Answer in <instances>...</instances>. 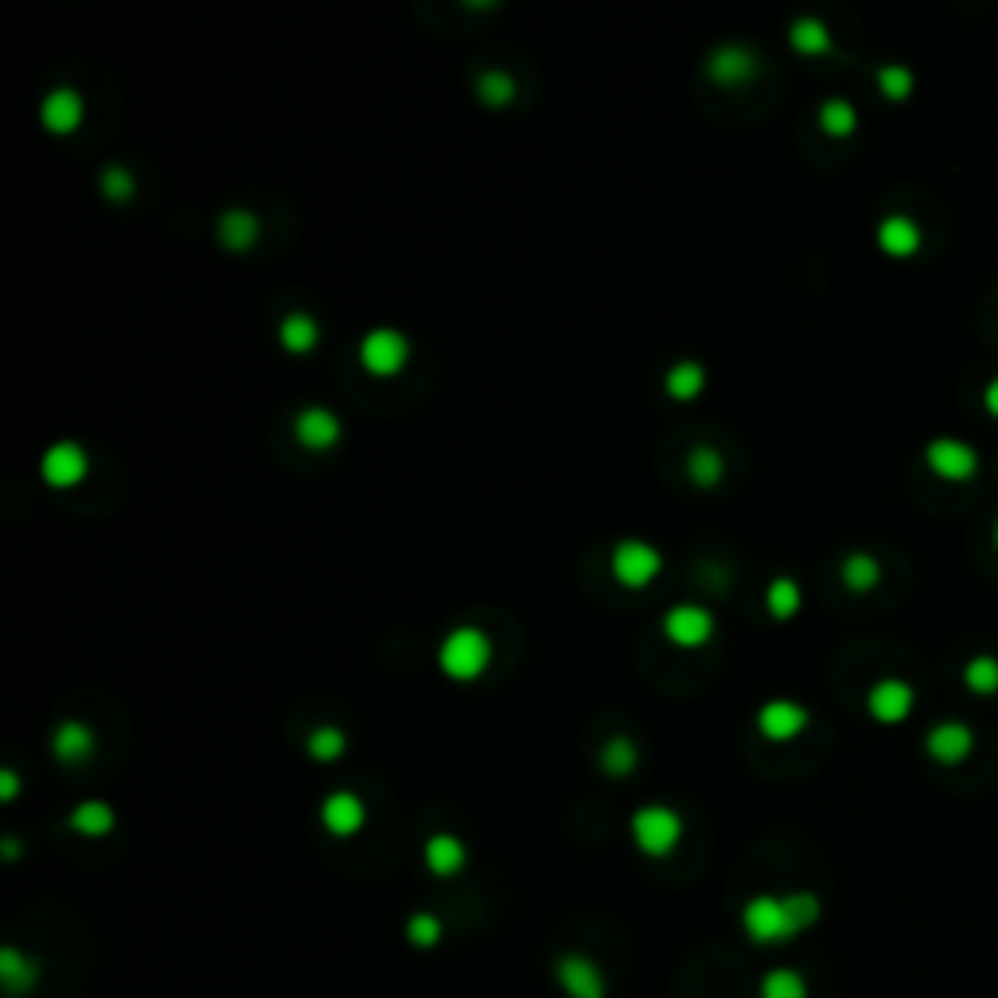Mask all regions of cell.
I'll use <instances>...</instances> for the list:
<instances>
[{
	"mask_svg": "<svg viewBox=\"0 0 998 998\" xmlns=\"http://www.w3.org/2000/svg\"><path fill=\"white\" fill-rule=\"evenodd\" d=\"M913 83H916L913 66H905V63H882L878 66V91H882L890 102H905L908 94H913Z\"/></svg>",
	"mask_w": 998,
	"mask_h": 998,
	"instance_id": "obj_33",
	"label": "cell"
},
{
	"mask_svg": "<svg viewBox=\"0 0 998 998\" xmlns=\"http://www.w3.org/2000/svg\"><path fill=\"white\" fill-rule=\"evenodd\" d=\"M686 476H691V484H698V487H714V484H722V476H726V461H722L718 449L698 445V449H691V456H686Z\"/></svg>",
	"mask_w": 998,
	"mask_h": 998,
	"instance_id": "obj_27",
	"label": "cell"
},
{
	"mask_svg": "<svg viewBox=\"0 0 998 998\" xmlns=\"http://www.w3.org/2000/svg\"><path fill=\"white\" fill-rule=\"evenodd\" d=\"M916 706V691L905 683V679H878L874 686H870L866 694V710L874 714L878 722H885V726H897V722H905L908 714H913Z\"/></svg>",
	"mask_w": 998,
	"mask_h": 998,
	"instance_id": "obj_8",
	"label": "cell"
},
{
	"mask_svg": "<svg viewBox=\"0 0 998 998\" xmlns=\"http://www.w3.org/2000/svg\"><path fill=\"white\" fill-rule=\"evenodd\" d=\"M515 78L507 75V71H484V75L476 78V98L484 102V106L500 109V106H512L515 102Z\"/></svg>",
	"mask_w": 998,
	"mask_h": 998,
	"instance_id": "obj_31",
	"label": "cell"
},
{
	"mask_svg": "<svg viewBox=\"0 0 998 998\" xmlns=\"http://www.w3.org/2000/svg\"><path fill=\"white\" fill-rule=\"evenodd\" d=\"M441 936H445V924H441L433 913H413L410 921H406V941H410L413 948H438Z\"/></svg>",
	"mask_w": 998,
	"mask_h": 998,
	"instance_id": "obj_36",
	"label": "cell"
},
{
	"mask_svg": "<svg viewBox=\"0 0 998 998\" xmlns=\"http://www.w3.org/2000/svg\"><path fill=\"white\" fill-rule=\"evenodd\" d=\"M760 998H808V983L792 967H773L760 983Z\"/></svg>",
	"mask_w": 998,
	"mask_h": 998,
	"instance_id": "obj_32",
	"label": "cell"
},
{
	"mask_svg": "<svg viewBox=\"0 0 998 998\" xmlns=\"http://www.w3.org/2000/svg\"><path fill=\"white\" fill-rule=\"evenodd\" d=\"M359 364L375 379H395L410 364V339L398 328H375L359 339Z\"/></svg>",
	"mask_w": 998,
	"mask_h": 998,
	"instance_id": "obj_5",
	"label": "cell"
},
{
	"mask_svg": "<svg viewBox=\"0 0 998 998\" xmlns=\"http://www.w3.org/2000/svg\"><path fill=\"white\" fill-rule=\"evenodd\" d=\"M819 129H823L827 137H850V133L859 129V109H854V102L827 98L823 106H819Z\"/></svg>",
	"mask_w": 998,
	"mask_h": 998,
	"instance_id": "obj_29",
	"label": "cell"
},
{
	"mask_svg": "<svg viewBox=\"0 0 998 998\" xmlns=\"http://www.w3.org/2000/svg\"><path fill=\"white\" fill-rule=\"evenodd\" d=\"M339 433H344V426H339V418L328 410V406H305V410L297 413V421H293V438H297L305 449H313V453L332 449L339 441Z\"/></svg>",
	"mask_w": 998,
	"mask_h": 998,
	"instance_id": "obj_15",
	"label": "cell"
},
{
	"mask_svg": "<svg viewBox=\"0 0 998 998\" xmlns=\"http://www.w3.org/2000/svg\"><path fill=\"white\" fill-rule=\"evenodd\" d=\"M98 188H102V196H106L109 203H129L133 191H137V180H133V172H125L122 165H114V168L102 172Z\"/></svg>",
	"mask_w": 998,
	"mask_h": 998,
	"instance_id": "obj_37",
	"label": "cell"
},
{
	"mask_svg": "<svg viewBox=\"0 0 998 998\" xmlns=\"http://www.w3.org/2000/svg\"><path fill=\"white\" fill-rule=\"evenodd\" d=\"M86 469L91 464H86L83 445H75V441H55L40 461V476L51 487H75L86 476Z\"/></svg>",
	"mask_w": 998,
	"mask_h": 998,
	"instance_id": "obj_14",
	"label": "cell"
},
{
	"mask_svg": "<svg viewBox=\"0 0 998 998\" xmlns=\"http://www.w3.org/2000/svg\"><path fill=\"white\" fill-rule=\"evenodd\" d=\"M975 749V734L967 722H936L928 734H924V753L936 760V765H959V760H967Z\"/></svg>",
	"mask_w": 998,
	"mask_h": 998,
	"instance_id": "obj_9",
	"label": "cell"
},
{
	"mask_svg": "<svg viewBox=\"0 0 998 998\" xmlns=\"http://www.w3.org/2000/svg\"><path fill=\"white\" fill-rule=\"evenodd\" d=\"M51 753H55V760H63V765H83V760L94 753L91 726H86V722H63V726H55V734H51Z\"/></svg>",
	"mask_w": 998,
	"mask_h": 998,
	"instance_id": "obj_19",
	"label": "cell"
},
{
	"mask_svg": "<svg viewBox=\"0 0 998 998\" xmlns=\"http://www.w3.org/2000/svg\"><path fill=\"white\" fill-rule=\"evenodd\" d=\"M964 683H967V691H975V694H995L998 691V655H990V652L971 655L964 668Z\"/></svg>",
	"mask_w": 998,
	"mask_h": 998,
	"instance_id": "obj_34",
	"label": "cell"
},
{
	"mask_svg": "<svg viewBox=\"0 0 998 998\" xmlns=\"http://www.w3.org/2000/svg\"><path fill=\"white\" fill-rule=\"evenodd\" d=\"M924 464L936 472L941 480H971L979 472V449L964 438H933L924 445Z\"/></svg>",
	"mask_w": 998,
	"mask_h": 998,
	"instance_id": "obj_6",
	"label": "cell"
},
{
	"mask_svg": "<svg viewBox=\"0 0 998 998\" xmlns=\"http://www.w3.org/2000/svg\"><path fill=\"white\" fill-rule=\"evenodd\" d=\"M823 905H819L816 893H784V897H773V893H760V897L745 901L742 908V928L753 944H784L800 936L803 928L819 921Z\"/></svg>",
	"mask_w": 998,
	"mask_h": 998,
	"instance_id": "obj_1",
	"label": "cell"
},
{
	"mask_svg": "<svg viewBox=\"0 0 998 998\" xmlns=\"http://www.w3.org/2000/svg\"><path fill=\"white\" fill-rule=\"evenodd\" d=\"M921 223H916L913 216H901V211H893V216H885L882 223H878V246L885 250L890 258H908L921 250Z\"/></svg>",
	"mask_w": 998,
	"mask_h": 998,
	"instance_id": "obj_17",
	"label": "cell"
},
{
	"mask_svg": "<svg viewBox=\"0 0 998 998\" xmlns=\"http://www.w3.org/2000/svg\"><path fill=\"white\" fill-rule=\"evenodd\" d=\"M800 605H803V593H800V586H796L792 578H773V581H768V589H765L768 617L792 620L796 612H800Z\"/></svg>",
	"mask_w": 998,
	"mask_h": 998,
	"instance_id": "obj_28",
	"label": "cell"
},
{
	"mask_svg": "<svg viewBox=\"0 0 998 998\" xmlns=\"http://www.w3.org/2000/svg\"><path fill=\"white\" fill-rule=\"evenodd\" d=\"M71 831L83 834V839H106L114 831V808L102 800H86L71 811Z\"/></svg>",
	"mask_w": 998,
	"mask_h": 998,
	"instance_id": "obj_24",
	"label": "cell"
},
{
	"mask_svg": "<svg viewBox=\"0 0 998 998\" xmlns=\"http://www.w3.org/2000/svg\"><path fill=\"white\" fill-rule=\"evenodd\" d=\"M40 979V967L35 959H28L20 948H0V983L9 995H28Z\"/></svg>",
	"mask_w": 998,
	"mask_h": 998,
	"instance_id": "obj_22",
	"label": "cell"
},
{
	"mask_svg": "<svg viewBox=\"0 0 998 998\" xmlns=\"http://www.w3.org/2000/svg\"><path fill=\"white\" fill-rule=\"evenodd\" d=\"M702 387H706V371H702V364H694V359H679V364H671V371L663 375V390H668L675 402L698 398Z\"/></svg>",
	"mask_w": 998,
	"mask_h": 998,
	"instance_id": "obj_23",
	"label": "cell"
},
{
	"mask_svg": "<svg viewBox=\"0 0 998 998\" xmlns=\"http://www.w3.org/2000/svg\"><path fill=\"white\" fill-rule=\"evenodd\" d=\"M632 839L648 859H663L683 839V819L668 803H648V808H640L632 816Z\"/></svg>",
	"mask_w": 998,
	"mask_h": 998,
	"instance_id": "obj_3",
	"label": "cell"
},
{
	"mask_svg": "<svg viewBox=\"0 0 998 998\" xmlns=\"http://www.w3.org/2000/svg\"><path fill=\"white\" fill-rule=\"evenodd\" d=\"M788 43L800 55H823V51H831V32H827V24L819 17H800L788 28Z\"/></svg>",
	"mask_w": 998,
	"mask_h": 998,
	"instance_id": "obj_26",
	"label": "cell"
},
{
	"mask_svg": "<svg viewBox=\"0 0 998 998\" xmlns=\"http://www.w3.org/2000/svg\"><path fill=\"white\" fill-rule=\"evenodd\" d=\"M706 75L710 83L718 86H745L757 75V55L749 48H742V43H722V48L710 51Z\"/></svg>",
	"mask_w": 998,
	"mask_h": 998,
	"instance_id": "obj_12",
	"label": "cell"
},
{
	"mask_svg": "<svg viewBox=\"0 0 998 998\" xmlns=\"http://www.w3.org/2000/svg\"><path fill=\"white\" fill-rule=\"evenodd\" d=\"M305 749H308V757H313V760L328 765V760H339V757H344L347 734H344V729H336V726H321V729H313V734H308Z\"/></svg>",
	"mask_w": 998,
	"mask_h": 998,
	"instance_id": "obj_35",
	"label": "cell"
},
{
	"mask_svg": "<svg viewBox=\"0 0 998 998\" xmlns=\"http://www.w3.org/2000/svg\"><path fill=\"white\" fill-rule=\"evenodd\" d=\"M492 663V640L480 628H453L438 648V668L456 683H472L480 679Z\"/></svg>",
	"mask_w": 998,
	"mask_h": 998,
	"instance_id": "obj_2",
	"label": "cell"
},
{
	"mask_svg": "<svg viewBox=\"0 0 998 998\" xmlns=\"http://www.w3.org/2000/svg\"><path fill=\"white\" fill-rule=\"evenodd\" d=\"M808 718L811 714L800 706V702L773 698L757 710V729H760V737H768V742H792V737H800L803 729H808Z\"/></svg>",
	"mask_w": 998,
	"mask_h": 998,
	"instance_id": "obj_10",
	"label": "cell"
},
{
	"mask_svg": "<svg viewBox=\"0 0 998 998\" xmlns=\"http://www.w3.org/2000/svg\"><path fill=\"white\" fill-rule=\"evenodd\" d=\"M17 792H20L17 773H12V768H4V773H0V796H4V800H17Z\"/></svg>",
	"mask_w": 998,
	"mask_h": 998,
	"instance_id": "obj_38",
	"label": "cell"
},
{
	"mask_svg": "<svg viewBox=\"0 0 998 998\" xmlns=\"http://www.w3.org/2000/svg\"><path fill=\"white\" fill-rule=\"evenodd\" d=\"M635 765H640V749H635L632 737L617 734V737H609V742H605V749H601V768H605V773H609V776H628Z\"/></svg>",
	"mask_w": 998,
	"mask_h": 998,
	"instance_id": "obj_30",
	"label": "cell"
},
{
	"mask_svg": "<svg viewBox=\"0 0 998 998\" xmlns=\"http://www.w3.org/2000/svg\"><path fill=\"white\" fill-rule=\"evenodd\" d=\"M663 635H668L675 648H702L714 635V612L702 609V605H675V609H668V617H663Z\"/></svg>",
	"mask_w": 998,
	"mask_h": 998,
	"instance_id": "obj_7",
	"label": "cell"
},
{
	"mask_svg": "<svg viewBox=\"0 0 998 998\" xmlns=\"http://www.w3.org/2000/svg\"><path fill=\"white\" fill-rule=\"evenodd\" d=\"M216 234H219V242L231 250V254H242V250H250L258 242V234H262V223H258L254 211L231 207V211H223V216H219Z\"/></svg>",
	"mask_w": 998,
	"mask_h": 998,
	"instance_id": "obj_18",
	"label": "cell"
},
{
	"mask_svg": "<svg viewBox=\"0 0 998 998\" xmlns=\"http://www.w3.org/2000/svg\"><path fill=\"white\" fill-rule=\"evenodd\" d=\"M321 823H324V831L336 834V839H351V834H359L367 823L364 800L355 792H332L328 800L321 803Z\"/></svg>",
	"mask_w": 998,
	"mask_h": 998,
	"instance_id": "obj_16",
	"label": "cell"
},
{
	"mask_svg": "<svg viewBox=\"0 0 998 998\" xmlns=\"http://www.w3.org/2000/svg\"><path fill=\"white\" fill-rule=\"evenodd\" d=\"M4 854H9V859H17V854H20L17 839H4Z\"/></svg>",
	"mask_w": 998,
	"mask_h": 998,
	"instance_id": "obj_40",
	"label": "cell"
},
{
	"mask_svg": "<svg viewBox=\"0 0 998 998\" xmlns=\"http://www.w3.org/2000/svg\"><path fill=\"white\" fill-rule=\"evenodd\" d=\"M609 569H612V578H617V586L648 589L655 578H660L663 554L655 550L652 543H644V538H620V543L612 546Z\"/></svg>",
	"mask_w": 998,
	"mask_h": 998,
	"instance_id": "obj_4",
	"label": "cell"
},
{
	"mask_svg": "<svg viewBox=\"0 0 998 998\" xmlns=\"http://www.w3.org/2000/svg\"><path fill=\"white\" fill-rule=\"evenodd\" d=\"M83 94L75 91V86H55L51 94H43L40 102V122L48 133H55V137H66V133H75L78 125H83Z\"/></svg>",
	"mask_w": 998,
	"mask_h": 998,
	"instance_id": "obj_13",
	"label": "cell"
},
{
	"mask_svg": "<svg viewBox=\"0 0 998 998\" xmlns=\"http://www.w3.org/2000/svg\"><path fill=\"white\" fill-rule=\"evenodd\" d=\"M839 574H842V586L854 589V593H866V589H874L878 581H882V566H878V558L866 550L847 554Z\"/></svg>",
	"mask_w": 998,
	"mask_h": 998,
	"instance_id": "obj_25",
	"label": "cell"
},
{
	"mask_svg": "<svg viewBox=\"0 0 998 998\" xmlns=\"http://www.w3.org/2000/svg\"><path fill=\"white\" fill-rule=\"evenodd\" d=\"M277 339L290 355H308V351H316V344H321V324H316L308 313H290L277 324Z\"/></svg>",
	"mask_w": 998,
	"mask_h": 998,
	"instance_id": "obj_21",
	"label": "cell"
},
{
	"mask_svg": "<svg viewBox=\"0 0 998 998\" xmlns=\"http://www.w3.org/2000/svg\"><path fill=\"white\" fill-rule=\"evenodd\" d=\"M983 406L998 418V375H990V382L983 387Z\"/></svg>",
	"mask_w": 998,
	"mask_h": 998,
	"instance_id": "obj_39",
	"label": "cell"
},
{
	"mask_svg": "<svg viewBox=\"0 0 998 998\" xmlns=\"http://www.w3.org/2000/svg\"><path fill=\"white\" fill-rule=\"evenodd\" d=\"M464 862H469V850H464V842L456 839V834H433L430 842H426V870L438 878H453L464 870Z\"/></svg>",
	"mask_w": 998,
	"mask_h": 998,
	"instance_id": "obj_20",
	"label": "cell"
},
{
	"mask_svg": "<svg viewBox=\"0 0 998 998\" xmlns=\"http://www.w3.org/2000/svg\"><path fill=\"white\" fill-rule=\"evenodd\" d=\"M554 975H558V987L566 990L569 998H605V975L601 967L593 964L581 952H569L554 964Z\"/></svg>",
	"mask_w": 998,
	"mask_h": 998,
	"instance_id": "obj_11",
	"label": "cell"
},
{
	"mask_svg": "<svg viewBox=\"0 0 998 998\" xmlns=\"http://www.w3.org/2000/svg\"><path fill=\"white\" fill-rule=\"evenodd\" d=\"M995 546H998V519H995Z\"/></svg>",
	"mask_w": 998,
	"mask_h": 998,
	"instance_id": "obj_41",
	"label": "cell"
}]
</instances>
